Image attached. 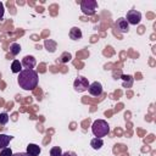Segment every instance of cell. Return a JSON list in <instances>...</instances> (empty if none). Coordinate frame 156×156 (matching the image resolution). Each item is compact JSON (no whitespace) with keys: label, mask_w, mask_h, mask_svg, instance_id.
<instances>
[{"label":"cell","mask_w":156,"mask_h":156,"mask_svg":"<svg viewBox=\"0 0 156 156\" xmlns=\"http://www.w3.org/2000/svg\"><path fill=\"white\" fill-rule=\"evenodd\" d=\"M18 85L24 90H33L38 85V73L34 69H22L18 73Z\"/></svg>","instance_id":"1"},{"label":"cell","mask_w":156,"mask_h":156,"mask_svg":"<svg viewBox=\"0 0 156 156\" xmlns=\"http://www.w3.org/2000/svg\"><path fill=\"white\" fill-rule=\"evenodd\" d=\"M91 132L95 135V138H102L106 136L110 132V127L106 121L104 119H96L91 124Z\"/></svg>","instance_id":"2"},{"label":"cell","mask_w":156,"mask_h":156,"mask_svg":"<svg viewBox=\"0 0 156 156\" xmlns=\"http://www.w3.org/2000/svg\"><path fill=\"white\" fill-rule=\"evenodd\" d=\"M98 2L95 0H83L80 2V10L87 16H93L96 12Z\"/></svg>","instance_id":"3"},{"label":"cell","mask_w":156,"mask_h":156,"mask_svg":"<svg viewBox=\"0 0 156 156\" xmlns=\"http://www.w3.org/2000/svg\"><path fill=\"white\" fill-rule=\"evenodd\" d=\"M73 88H74V90L78 91V93L85 91V90H88V88H89V82H88V79H87L85 77L79 76V77H77V78L74 79V82H73Z\"/></svg>","instance_id":"4"},{"label":"cell","mask_w":156,"mask_h":156,"mask_svg":"<svg viewBox=\"0 0 156 156\" xmlns=\"http://www.w3.org/2000/svg\"><path fill=\"white\" fill-rule=\"evenodd\" d=\"M126 21L128 22V24H133V26H136L140 23L141 21V13L136 10H129L127 12V18Z\"/></svg>","instance_id":"5"},{"label":"cell","mask_w":156,"mask_h":156,"mask_svg":"<svg viewBox=\"0 0 156 156\" xmlns=\"http://www.w3.org/2000/svg\"><path fill=\"white\" fill-rule=\"evenodd\" d=\"M88 91L93 96H100L102 94V85H101V83L100 82H93L91 84H89Z\"/></svg>","instance_id":"6"},{"label":"cell","mask_w":156,"mask_h":156,"mask_svg":"<svg viewBox=\"0 0 156 156\" xmlns=\"http://www.w3.org/2000/svg\"><path fill=\"white\" fill-rule=\"evenodd\" d=\"M21 63H22V66L26 67V69H33V67L35 66L37 61H35L34 56L27 55V56H24V57L22 58V62H21Z\"/></svg>","instance_id":"7"},{"label":"cell","mask_w":156,"mask_h":156,"mask_svg":"<svg viewBox=\"0 0 156 156\" xmlns=\"http://www.w3.org/2000/svg\"><path fill=\"white\" fill-rule=\"evenodd\" d=\"M116 28H117L121 33H127V32L129 30V24H128V22L126 21V18L121 17V18H118V20L116 21Z\"/></svg>","instance_id":"8"},{"label":"cell","mask_w":156,"mask_h":156,"mask_svg":"<svg viewBox=\"0 0 156 156\" xmlns=\"http://www.w3.org/2000/svg\"><path fill=\"white\" fill-rule=\"evenodd\" d=\"M40 151H41V149L39 147V145H37V144H28L26 154H28L29 156H39Z\"/></svg>","instance_id":"9"},{"label":"cell","mask_w":156,"mask_h":156,"mask_svg":"<svg viewBox=\"0 0 156 156\" xmlns=\"http://www.w3.org/2000/svg\"><path fill=\"white\" fill-rule=\"evenodd\" d=\"M44 46L49 52H55L56 49H57V43L55 40H52V39H46L44 41Z\"/></svg>","instance_id":"10"},{"label":"cell","mask_w":156,"mask_h":156,"mask_svg":"<svg viewBox=\"0 0 156 156\" xmlns=\"http://www.w3.org/2000/svg\"><path fill=\"white\" fill-rule=\"evenodd\" d=\"M69 38H71L72 40H78V39H80V38H82V30H80L78 27L71 28V30H69Z\"/></svg>","instance_id":"11"},{"label":"cell","mask_w":156,"mask_h":156,"mask_svg":"<svg viewBox=\"0 0 156 156\" xmlns=\"http://www.w3.org/2000/svg\"><path fill=\"white\" fill-rule=\"evenodd\" d=\"M11 140H12V136H10L7 134H0V149L1 150L5 149Z\"/></svg>","instance_id":"12"},{"label":"cell","mask_w":156,"mask_h":156,"mask_svg":"<svg viewBox=\"0 0 156 156\" xmlns=\"http://www.w3.org/2000/svg\"><path fill=\"white\" fill-rule=\"evenodd\" d=\"M102 145H104V141H102L101 138H94V139H91V141H90V146H91L94 150L101 149Z\"/></svg>","instance_id":"13"},{"label":"cell","mask_w":156,"mask_h":156,"mask_svg":"<svg viewBox=\"0 0 156 156\" xmlns=\"http://www.w3.org/2000/svg\"><path fill=\"white\" fill-rule=\"evenodd\" d=\"M11 71H12V73H20L22 71V63L18 60L12 61V63H11Z\"/></svg>","instance_id":"14"},{"label":"cell","mask_w":156,"mask_h":156,"mask_svg":"<svg viewBox=\"0 0 156 156\" xmlns=\"http://www.w3.org/2000/svg\"><path fill=\"white\" fill-rule=\"evenodd\" d=\"M121 78L123 79V87H126V88H130L132 87V84H133V77L132 76H129V74H122L121 76Z\"/></svg>","instance_id":"15"},{"label":"cell","mask_w":156,"mask_h":156,"mask_svg":"<svg viewBox=\"0 0 156 156\" xmlns=\"http://www.w3.org/2000/svg\"><path fill=\"white\" fill-rule=\"evenodd\" d=\"M20 51H21V45H20V44H17V43H12V44L10 45V52H11L13 56L18 55Z\"/></svg>","instance_id":"16"},{"label":"cell","mask_w":156,"mask_h":156,"mask_svg":"<svg viewBox=\"0 0 156 156\" xmlns=\"http://www.w3.org/2000/svg\"><path fill=\"white\" fill-rule=\"evenodd\" d=\"M50 156H62V150L60 146H54L50 150Z\"/></svg>","instance_id":"17"},{"label":"cell","mask_w":156,"mask_h":156,"mask_svg":"<svg viewBox=\"0 0 156 156\" xmlns=\"http://www.w3.org/2000/svg\"><path fill=\"white\" fill-rule=\"evenodd\" d=\"M72 58V55L69 54V52H63L61 56H60V62H62V63H66V62H68L69 60Z\"/></svg>","instance_id":"18"},{"label":"cell","mask_w":156,"mask_h":156,"mask_svg":"<svg viewBox=\"0 0 156 156\" xmlns=\"http://www.w3.org/2000/svg\"><path fill=\"white\" fill-rule=\"evenodd\" d=\"M9 122V115L6 112L0 113V124H6Z\"/></svg>","instance_id":"19"},{"label":"cell","mask_w":156,"mask_h":156,"mask_svg":"<svg viewBox=\"0 0 156 156\" xmlns=\"http://www.w3.org/2000/svg\"><path fill=\"white\" fill-rule=\"evenodd\" d=\"M12 155L13 154H12L11 149H9V147H5V149H2L0 151V156H12Z\"/></svg>","instance_id":"20"},{"label":"cell","mask_w":156,"mask_h":156,"mask_svg":"<svg viewBox=\"0 0 156 156\" xmlns=\"http://www.w3.org/2000/svg\"><path fill=\"white\" fill-rule=\"evenodd\" d=\"M4 13H5L4 4H2V2H0V20H2V17H4Z\"/></svg>","instance_id":"21"},{"label":"cell","mask_w":156,"mask_h":156,"mask_svg":"<svg viewBox=\"0 0 156 156\" xmlns=\"http://www.w3.org/2000/svg\"><path fill=\"white\" fill-rule=\"evenodd\" d=\"M62 156H77V154L73 152V151H66V152L62 154Z\"/></svg>","instance_id":"22"},{"label":"cell","mask_w":156,"mask_h":156,"mask_svg":"<svg viewBox=\"0 0 156 156\" xmlns=\"http://www.w3.org/2000/svg\"><path fill=\"white\" fill-rule=\"evenodd\" d=\"M12 156H29V155L26 152H17V154H13Z\"/></svg>","instance_id":"23"}]
</instances>
